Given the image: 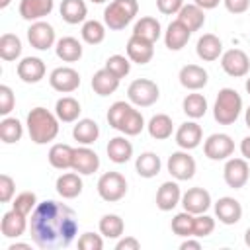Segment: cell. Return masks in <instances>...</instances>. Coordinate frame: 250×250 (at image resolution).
Segmentation results:
<instances>
[{
  "label": "cell",
  "mask_w": 250,
  "mask_h": 250,
  "mask_svg": "<svg viewBox=\"0 0 250 250\" xmlns=\"http://www.w3.org/2000/svg\"><path fill=\"white\" fill-rule=\"evenodd\" d=\"M29 232L41 250H57L72 244L78 234V217L68 205L47 199L37 203L29 219Z\"/></svg>",
  "instance_id": "1"
},
{
  "label": "cell",
  "mask_w": 250,
  "mask_h": 250,
  "mask_svg": "<svg viewBox=\"0 0 250 250\" xmlns=\"http://www.w3.org/2000/svg\"><path fill=\"white\" fill-rule=\"evenodd\" d=\"M27 133L35 145H47L59 135V117L45 107H33L27 113Z\"/></svg>",
  "instance_id": "2"
},
{
  "label": "cell",
  "mask_w": 250,
  "mask_h": 250,
  "mask_svg": "<svg viewBox=\"0 0 250 250\" xmlns=\"http://www.w3.org/2000/svg\"><path fill=\"white\" fill-rule=\"evenodd\" d=\"M242 111V98L234 88H223L213 105V117L219 125H232Z\"/></svg>",
  "instance_id": "3"
},
{
  "label": "cell",
  "mask_w": 250,
  "mask_h": 250,
  "mask_svg": "<svg viewBox=\"0 0 250 250\" xmlns=\"http://www.w3.org/2000/svg\"><path fill=\"white\" fill-rule=\"evenodd\" d=\"M139 12L137 0H111L104 10V23L105 27L119 31L129 25Z\"/></svg>",
  "instance_id": "4"
},
{
  "label": "cell",
  "mask_w": 250,
  "mask_h": 250,
  "mask_svg": "<svg viewBox=\"0 0 250 250\" xmlns=\"http://www.w3.org/2000/svg\"><path fill=\"white\" fill-rule=\"evenodd\" d=\"M127 98L133 105H139V107H148L152 104L158 102L160 98V90L156 86L154 80H148V78H137L129 84L127 88Z\"/></svg>",
  "instance_id": "5"
},
{
  "label": "cell",
  "mask_w": 250,
  "mask_h": 250,
  "mask_svg": "<svg viewBox=\"0 0 250 250\" xmlns=\"http://www.w3.org/2000/svg\"><path fill=\"white\" fill-rule=\"evenodd\" d=\"M96 188H98V195L104 201L115 203V201L125 197V193H127V180L119 172H105V174L100 176Z\"/></svg>",
  "instance_id": "6"
},
{
  "label": "cell",
  "mask_w": 250,
  "mask_h": 250,
  "mask_svg": "<svg viewBox=\"0 0 250 250\" xmlns=\"http://www.w3.org/2000/svg\"><path fill=\"white\" fill-rule=\"evenodd\" d=\"M168 172L172 178H176L178 182H186V180H191L195 176V160L191 154H188V150H176L168 156Z\"/></svg>",
  "instance_id": "7"
},
{
  "label": "cell",
  "mask_w": 250,
  "mask_h": 250,
  "mask_svg": "<svg viewBox=\"0 0 250 250\" xmlns=\"http://www.w3.org/2000/svg\"><path fill=\"white\" fill-rule=\"evenodd\" d=\"M203 152L209 160H227L234 152V141L227 133H213L203 143Z\"/></svg>",
  "instance_id": "8"
},
{
  "label": "cell",
  "mask_w": 250,
  "mask_h": 250,
  "mask_svg": "<svg viewBox=\"0 0 250 250\" xmlns=\"http://www.w3.org/2000/svg\"><path fill=\"white\" fill-rule=\"evenodd\" d=\"M221 68L232 76V78H240L246 76L250 70V59L242 49H229L221 55Z\"/></svg>",
  "instance_id": "9"
},
{
  "label": "cell",
  "mask_w": 250,
  "mask_h": 250,
  "mask_svg": "<svg viewBox=\"0 0 250 250\" xmlns=\"http://www.w3.org/2000/svg\"><path fill=\"white\" fill-rule=\"evenodd\" d=\"M49 84L61 94H70L80 86V74L72 66H59L49 74Z\"/></svg>",
  "instance_id": "10"
},
{
  "label": "cell",
  "mask_w": 250,
  "mask_h": 250,
  "mask_svg": "<svg viewBox=\"0 0 250 250\" xmlns=\"http://www.w3.org/2000/svg\"><path fill=\"white\" fill-rule=\"evenodd\" d=\"M248 176H250V168H248L246 158H229L227 160V164L223 168V178L229 188H232V189L244 188V184L248 182Z\"/></svg>",
  "instance_id": "11"
},
{
  "label": "cell",
  "mask_w": 250,
  "mask_h": 250,
  "mask_svg": "<svg viewBox=\"0 0 250 250\" xmlns=\"http://www.w3.org/2000/svg\"><path fill=\"white\" fill-rule=\"evenodd\" d=\"M27 41L33 49L37 51H47L55 45V29L51 23L39 20V21H33L27 29Z\"/></svg>",
  "instance_id": "12"
},
{
  "label": "cell",
  "mask_w": 250,
  "mask_h": 250,
  "mask_svg": "<svg viewBox=\"0 0 250 250\" xmlns=\"http://www.w3.org/2000/svg\"><path fill=\"white\" fill-rule=\"evenodd\" d=\"M182 205H184V211L201 215L211 207V195L203 188H189L186 193H182Z\"/></svg>",
  "instance_id": "13"
},
{
  "label": "cell",
  "mask_w": 250,
  "mask_h": 250,
  "mask_svg": "<svg viewBox=\"0 0 250 250\" xmlns=\"http://www.w3.org/2000/svg\"><path fill=\"white\" fill-rule=\"evenodd\" d=\"M27 215H23L21 211L18 209H10L8 213H4L2 217V223H0V230H2V236L6 238H20L25 229H27Z\"/></svg>",
  "instance_id": "14"
},
{
  "label": "cell",
  "mask_w": 250,
  "mask_h": 250,
  "mask_svg": "<svg viewBox=\"0 0 250 250\" xmlns=\"http://www.w3.org/2000/svg\"><path fill=\"white\" fill-rule=\"evenodd\" d=\"M127 57L131 62H137V64H146L150 62L152 55H154V43L139 37V35H131L129 41H127Z\"/></svg>",
  "instance_id": "15"
},
{
  "label": "cell",
  "mask_w": 250,
  "mask_h": 250,
  "mask_svg": "<svg viewBox=\"0 0 250 250\" xmlns=\"http://www.w3.org/2000/svg\"><path fill=\"white\" fill-rule=\"evenodd\" d=\"M201 139H203V129L195 121H186L176 131V145L180 148H184V150L197 148L199 143H201Z\"/></svg>",
  "instance_id": "16"
},
{
  "label": "cell",
  "mask_w": 250,
  "mask_h": 250,
  "mask_svg": "<svg viewBox=\"0 0 250 250\" xmlns=\"http://www.w3.org/2000/svg\"><path fill=\"white\" fill-rule=\"evenodd\" d=\"M100 168V156L88 148V145L74 148V158H72V170L82 174V176H90Z\"/></svg>",
  "instance_id": "17"
},
{
  "label": "cell",
  "mask_w": 250,
  "mask_h": 250,
  "mask_svg": "<svg viewBox=\"0 0 250 250\" xmlns=\"http://www.w3.org/2000/svg\"><path fill=\"white\" fill-rule=\"evenodd\" d=\"M178 78H180V84H182L186 90L197 92V90L205 88V84H207V80H209V74H207V70H205L203 66H199V64H186V66L180 68Z\"/></svg>",
  "instance_id": "18"
},
{
  "label": "cell",
  "mask_w": 250,
  "mask_h": 250,
  "mask_svg": "<svg viewBox=\"0 0 250 250\" xmlns=\"http://www.w3.org/2000/svg\"><path fill=\"white\" fill-rule=\"evenodd\" d=\"M215 215L223 225H236L242 219V205L234 197H219L215 203Z\"/></svg>",
  "instance_id": "19"
},
{
  "label": "cell",
  "mask_w": 250,
  "mask_h": 250,
  "mask_svg": "<svg viewBox=\"0 0 250 250\" xmlns=\"http://www.w3.org/2000/svg\"><path fill=\"white\" fill-rule=\"evenodd\" d=\"M195 53H197V57H199L201 61L213 62V61H217V59L223 55V43H221V39H219L215 33H203V35L197 39Z\"/></svg>",
  "instance_id": "20"
},
{
  "label": "cell",
  "mask_w": 250,
  "mask_h": 250,
  "mask_svg": "<svg viewBox=\"0 0 250 250\" xmlns=\"http://www.w3.org/2000/svg\"><path fill=\"white\" fill-rule=\"evenodd\" d=\"M18 76L25 84H37L45 76V62L39 57H25L18 62Z\"/></svg>",
  "instance_id": "21"
},
{
  "label": "cell",
  "mask_w": 250,
  "mask_h": 250,
  "mask_svg": "<svg viewBox=\"0 0 250 250\" xmlns=\"http://www.w3.org/2000/svg\"><path fill=\"white\" fill-rule=\"evenodd\" d=\"M55 8V0H20V16L27 21H39Z\"/></svg>",
  "instance_id": "22"
},
{
  "label": "cell",
  "mask_w": 250,
  "mask_h": 250,
  "mask_svg": "<svg viewBox=\"0 0 250 250\" xmlns=\"http://www.w3.org/2000/svg\"><path fill=\"white\" fill-rule=\"evenodd\" d=\"M189 37H191V31L180 20H176V21L168 23L166 33H164V43H166V47L170 51H180V49H184L188 45Z\"/></svg>",
  "instance_id": "23"
},
{
  "label": "cell",
  "mask_w": 250,
  "mask_h": 250,
  "mask_svg": "<svg viewBox=\"0 0 250 250\" xmlns=\"http://www.w3.org/2000/svg\"><path fill=\"white\" fill-rule=\"evenodd\" d=\"M57 193L62 197V199H74L82 193V178L78 172H66V174H61L57 178Z\"/></svg>",
  "instance_id": "24"
},
{
  "label": "cell",
  "mask_w": 250,
  "mask_h": 250,
  "mask_svg": "<svg viewBox=\"0 0 250 250\" xmlns=\"http://www.w3.org/2000/svg\"><path fill=\"white\" fill-rule=\"evenodd\" d=\"M182 201V189L176 182H164L156 191V207L160 211H172Z\"/></svg>",
  "instance_id": "25"
},
{
  "label": "cell",
  "mask_w": 250,
  "mask_h": 250,
  "mask_svg": "<svg viewBox=\"0 0 250 250\" xmlns=\"http://www.w3.org/2000/svg\"><path fill=\"white\" fill-rule=\"evenodd\" d=\"M178 20L193 33L199 31L205 23V10H201L197 4H184L182 10L178 12Z\"/></svg>",
  "instance_id": "26"
},
{
  "label": "cell",
  "mask_w": 250,
  "mask_h": 250,
  "mask_svg": "<svg viewBox=\"0 0 250 250\" xmlns=\"http://www.w3.org/2000/svg\"><path fill=\"white\" fill-rule=\"evenodd\" d=\"M92 88L98 96H109L119 88V78L115 74H111L105 66L100 68L98 72H94L92 76Z\"/></svg>",
  "instance_id": "27"
},
{
  "label": "cell",
  "mask_w": 250,
  "mask_h": 250,
  "mask_svg": "<svg viewBox=\"0 0 250 250\" xmlns=\"http://www.w3.org/2000/svg\"><path fill=\"white\" fill-rule=\"evenodd\" d=\"M55 53L64 62H76L82 57V43L76 37H62L57 41Z\"/></svg>",
  "instance_id": "28"
},
{
  "label": "cell",
  "mask_w": 250,
  "mask_h": 250,
  "mask_svg": "<svg viewBox=\"0 0 250 250\" xmlns=\"http://www.w3.org/2000/svg\"><path fill=\"white\" fill-rule=\"evenodd\" d=\"M72 137L80 145H92L100 137V127H98V123L94 119H88V117L78 119L74 129H72Z\"/></svg>",
  "instance_id": "29"
},
{
  "label": "cell",
  "mask_w": 250,
  "mask_h": 250,
  "mask_svg": "<svg viewBox=\"0 0 250 250\" xmlns=\"http://www.w3.org/2000/svg\"><path fill=\"white\" fill-rule=\"evenodd\" d=\"M105 150H107L109 160L115 162V164H125L133 156V145L125 137H113V139H109Z\"/></svg>",
  "instance_id": "30"
},
{
  "label": "cell",
  "mask_w": 250,
  "mask_h": 250,
  "mask_svg": "<svg viewBox=\"0 0 250 250\" xmlns=\"http://www.w3.org/2000/svg\"><path fill=\"white\" fill-rule=\"evenodd\" d=\"M72 158H74V148L70 145L57 143L49 148V164L57 170L72 168Z\"/></svg>",
  "instance_id": "31"
},
{
  "label": "cell",
  "mask_w": 250,
  "mask_h": 250,
  "mask_svg": "<svg viewBox=\"0 0 250 250\" xmlns=\"http://www.w3.org/2000/svg\"><path fill=\"white\" fill-rule=\"evenodd\" d=\"M162 168V162H160V156L156 152H141L135 160V170L141 178H154Z\"/></svg>",
  "instance_id": "32"
},
{
  "label": "cell",
  "mask_w": 250,
  "mask_h": 250,
  "mask_svg": "<svg viewBox=\"0 0 250 250\" xmlns=\"http://www.w3.org/2000/svg\"><path fill=\"white\" fill-rule=\"evenodd\" d=\"M86 16H88V8H86L84 0H62L61 2V18L66 23L76 25V23L84 21Z\"/></svg>",
  "instance_id": "33"
},
{
  "label": "cell",
  "mask_w": 250,
  "mask_h": 250,
  "mask_svg": "<svg viewBox=\"0 0 250 250\" xmlns=\"http://www.w3.org/2000/svg\"><path fill=\"white\" fill-rule=\"evenodd\" d=\"M148 135L156 141H164V139H170L172 137V131H174V123H172V117L166 115V113H156L150 117L148 125Z\"/></svg>",
  "instance_id": "34"
},
{
  "label": "cell",
  "mask_w": 250,
  "mask_h": 250,
  "mask_svg": "<svg viewBox=\"0 0 250 250\" xmlns=\"http://www.w3.org/2000/svg\"><path fill=\"white\" fill-rule=\"evenodd\" d=\"M160 33H162L160 21H158L156 18H152V16L141 18V20L135 23V27H133V35H139V37H143V39H146V41H150V43H156L158 37H160Z\"/></svg>",
  "instance_id": "35"
},
{
  "label": "cell",
  "mask_w": 250,
  "mask_h": 250,
  "mask_svg": "<svg viewBox=\"0 0 250 250\" xmlns=\"http://www.w3.org/2000/svg\"><path fill=\"white\" fill-rule=\"evenodd\" d=\"M80 104H78V100H74L72 96H64V98H61V100H57V104H55V115L59 117V121H62V123H72V121H76L78 119V115H80Z\"/></svg>",
  "instance_id": "36"
},
{
  "label": "cell",
  "mask_w": 250,
  "mask_h": 250,
  "mask_svg": "<svg viewBox=\"0 0 250 250\" xmlns=\"http://www.w3.org/2000/svg\"><path fill=\"white\" fill-rule=\"evenodd\" d=\"M182 107H184V113L189 117V119H199L207 113V100L203 94H188L182 102Z\"/></svg>",
  "instance_id": "37"
},
{
  "label": "cell",
  "mask_w": 250,
  "mask_h": 250,
  "mask_svg": "<svg viewBox=\"0 0 250 250\" xmlns=\"http://www.w3.org/2000/svg\"><path fill=\"white\" fill-rule=\"evenodd\" d=\"M23 135V125L16 117H4L0 121V139L6 145H14L21 139Z\"/></svg>",
  "instance_id": "38"
},
{
  "label": "cell",
  "mask_w": 250,
  "mask_h": 250,
  "mask_svg": "<svg viewBox=\"0 0 250 250\" xmlns=\"http://www.w3.org/2000/svg\"><path fill=\"white\" fill-rule=\"evenodd\" d=\"M143 129H145V117H143V113H141L139 109L131 107V109L127 111V115L123 117V121H121V125H119L117 131H121V133L127 135V137H135V135H139Z\"/></svg>",
  "instance_id": "39"
},
{
  "label": "cell",
  "mask_w": 250,
  "mask_h": 250,
  "mask_svg": "<svg viewBox=\"0 0 250 250\" xmlns=\"http://www.w3.org/2000/svg\"><path fill=\"white\" fill-rule=\"evenodd\" d=\"M100 232L105 236V238H119L121 234H123V230H125V223H123V219L119 217V215H115V213H107V215H104L102 219H100Z\"/></svg>",
  "instance_id": "40"
},
{
  "label": "cell",
  "mask_w": 250,
  "mask_h": 250,
  "mask_svg": "<svg viewBox=\"0 0 250 250\" xmlns=\"http://www.w3.org/2000/svg\"><path fill=\"white\" fill-rule=\"evenodd\" d=\"M21 55V41L14 33H4L0 37V59L2 61H16Z\"/></svg>",
  "instance_id": "41"
},
{
  "label": "cell",
  "mask_w": 250,
  "mask_h": 250,
  "mask_svg": "<svg viewBox=\"0 0 250 250\" xmlns=\"http://www.w3.org/2000/svg\"><path fill=\"white\" fill-rule=\"evenodd\" d=\"M80 35L88 45H100L105 39V23H102L98 20H88V21H84Z\"/></svg>",
  "instance_id": "42"
},
{
  "label": "cell",
  "mask_w": 250,
  "mask_h": 250,
  "mask_svg": "<svg viewBox=\"0 0 250 250\" xmlns=\"http://www.w3.org/2000/svg\"><path fill=\"white\" fill-rule=\"evenodd\" d=\"M193 221H195V215L189 213V211H182L178 213L174 219H172V232L178 234V236H193Z\"/></svg>",
  "instance_id": "43"
},
{
  "label": "cell",
  "mask_w": 250,
  "mask_h": 250,
  "mask_svg": "<svg viewBox=\"0 0 250 250\" xmlns=\"http://www.w3.org/2000/svg\"><path fill=\"white\" fill-rule=\"evenodd\" d=\"M105 68L121 80V78H125V76L129 74V70H131V61H129V57H123V55H111V57L105 61Z\"/></svg>",
  "instance_id": "44"
},
{
  "label": "cell",
  "mask_w": 250,
  "mask_h": 250,
  "mask_svg": "<svg viewBox=\"0 0 250 250\" xmlns=\"http://www.w3.org/2000/svg\"><path fill=\"white\" fill-rule=\"evenodd\" d=\"M131 107H133V105H131L129 102H113V104L109 105V109H107V123H109V127L119 129L123 117L127 115V111H129Z\"/></svg>",
  "instance_id": "45"
},
{
  "label": "cell",
  "mask_w": 250,
  "mask_h": 250,
  "mask_svg": "<svg viewBox=\"0 0 250 250\" xmlns=\"http://www.w3.org/2000/svg\"><path fill=\"white\" fill-rule=\"evenodd\" d=\"M215 230V219L201 213V215H195V221H193V236L197 238H203V236H209L211 232Z\"/></svg>",
  "instance_id": "46"
},
{
  "label": "cell",
  "mask_w": 250,
  "mask_h": 250,
  "mask_svg": "<svg viewBox=\"0 0 250 250\" xmlns=\"http://www.w3.org/2000/svg\"><path fill=\"white\" fill-rule=\"evenodd\" d=\"M37 207V195L33 191H21L20 195H16L14 199V209L21 211L23 215L33 213V209Z\"/></svg>",
  "instance_id": "47"
},
{
  "label": "cell",
  "mask_w": 250,
  "mask_h": 250,
  "mask_svg": "<svg viewBox=\"0 0 250 250\" xmlns=\"http://www.w3.org/2000/svg\"><path fill=\"white\" fill-rule=\"evenodd\" d=\"M14 104H16V98H14L12 88L2 84L0 86V115L8 117V113L14 109Z\"/></svg>",
  "instance_id": "48"
},
{
  "label": "cell",
  "mask_w": 250,
  "mask_h": 250,
  "mask_svg": "<svg viewBox=\"0 0 250 250\" xmlns=\"http://www.w3.org/2000/svg\"><path fill=\"white\" fill-rule=\"evenodd\" d=\"M78 248L80 250H102L104 248V240L100 234L94 232H84L78 238Z\"/></svg>",
  "instance_id": "49"
},
{
  "label": "cell",
  "mask_w": 250,
  "mask_h": 250,
  "mask_svg": "<svg viewBox=\"0 0 250 250\" xmlns=\"http://www.w3.org/2000/svg\"><path fill=\"white\" fill-rule=\"evenodd\" d=\"M14 191H16V182L8 174H0V201L8 203L14 197Z\"/></svg>",
  "instance_id": "50"
},
{
  "label": "cell",
  "mask_w": 250,
  "mask_h": 250,
  "mask_svg": "<svg viewBox=\"0 0 250 250\" xmlns=\"http://www.w3.org/2000/svg\"><path fill=\"white\" fill-rule=\"evenodd\" d=\"M184 6V0H156V8L160 14H166V16H172V14H178Z\"/></svg>",
  "instance_id": "51"
},
{
  "label": "cell",
  "mask_w": 250,
  "mask_h": 250,
  "mask_svg": "<svg viewBox=\"0 0 250 250\" xmlns=\"http://www.w3.org/2000/svg\"><path fill=\"white\" fill-rule=\"evenodd\" d=\"M230 14H244L250 8V0H223Z\"/></svg>",
  "instance_id": "52"
},
{
  "label": "cell",
  "mask_w": 250,
  "mask_h": 250,
  "mask_svg": "<svg viewBox=\"0 0 250 250\" xmlns=\"http://www.w3.org/2000/svg\"><path fill=\"white\" fill-rule=\"evenodd\" d=\"M139 248H141V242L135 236H125L115 244V250H139Z\"/></svg>",
  "instance_id": "53"
},
{
  "label": "cell",
  "mask_w": 250,
  "mask_h": 250,
  "mask_svg": "<svg viewBox=\"0 0 250 250\" xmlns=\"http://www.w3.org/2000/svg\"><path fill=\"white\" fill-rule=\"evenodd\" d=\"M219 2H223V0H193V4H197L201 10H213L219 6Z\"/></svg>",
  "instance_id": "54"
},
{
  "label": "cell",
  "mask_w": 250,
  "mask_h": 250,
  "mask_svg": "<svg viewBox=\"0 0 250 250\" xmlns=\"http://www.w3.org/2000/svg\"><path fill=\"white\" fill-rule=\"evenodd\" d=\"M199 248H201V242L199 240H191L189 236H188V240H184L180 244V250H199Z\"/></svg>",
  "instance_id": "55"
},
{
  "label": "cell",
  "mask_w": 250,
  "mask_h": 250,
  "mask_svg": "<svg viewBox=\"0 0 250 250\" xmlns=\"http://www.w3.org/2000/svg\"><path fill=\"white\" fill-rule=\"evenodd\" d=\"M240 152L246 160H250V137H244L242 143H240Z\"/></svg>",
  "instance_id": "56"
},
{
  "label": "cell",
  "mask_w": 250,
  "mask_h": 250,
  "mask_svg": "<svg viewBox=\"0 0 250 250\" xmlns=\"http://www.w3.org/2000/svg\"><path fill=\"white\" fill-rule=\"evenodd\" d=\"M29 248V244H21V242H16V244H10V248L8 250H27Z\"/></svg>",
  "instance_id": "57"
},
{
  "label": "cell",
  "mask_w": 250,
  "mask_h": 250,
  "mask_svg": "<svg viewBox=\"0 0 250 250\" xmlns=\"http://www.w3.org/2000/svg\"><path fill=\"white\" fill-rule=\"evenodd\" d=\"M244 244L250 248V227L246 229V232H244Z\"/></svg>",
  "instance_id": "58"
},
{
  "label": "cell",
  "mask_w": 250,
  "mask_h": 250,
  "mask_svg": "<svg viewBox=\"0 0 250 250\" xmlns=\"http://www.w3.org/2000/svg\"><path fill=\"white\" fill-rule=\"evenodd\" d=\"M244 119H246V125H248V129H250V107L246 109V115H244Z\"/></svg>",
  "instance_id": "59"
},
{
  "label": "cell",
  "mask_w": 250,
  "mask_h": 250,
  "mask_svg": "<svg viewBox=\"0 0 250 250\" xmlns=\"http://www.w3.org/2000/svg\"><path fill=\"white\" fill-rule=\"evenodd\" d=\"M12 0H0V8H8Z\"/></svg>",
  "instance_id": "60"
},
{
  "label": "cell",
  "mask_w": 250,
  "mask_h": 250,
  "mask_svg": "<svg viewBox=\"0 0 250 250\" xmlns=\"http://www.w3.org/2000/svg\"><path fill=\"white\" fill-rule=\"evenodd\" d=\"M246 92H248V94H250V76H248V78H246Z\"/></svg>",
  "instance_id": "61"
},
{
  "label": "cell",
  "mask_w": 250,
  "mask_h": 250,
  "mask_svg": "<svg viewBox=\"0 0 250 250\" xmlns=\"http://www.w3.org/2000/svg\"><path fill=\"white\" fill-rule=\"evenodd\" d=\"M92 4H104V2H107V0H90Z\"/></svg>",
  "instance_id": "62"
}]
</instances>
